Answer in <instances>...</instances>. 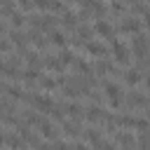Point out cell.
<instances>
[{"mask_svg": "<svg viewBox=\"0 0 150 150\" xmlns=\"http://www.w3.org/2000/svg\"><path fill=\"white\" fill-rule=\"evenodd\" d=\"M61 26H63L66 30H75V28L80 26V14H75V12H63Z\"/></svg>", "mask_w": 150, "mask_h": 150, "instance_id": "cell-8", "label": "cell"}, {"mask_svg": "<svg viewBox=\"0 0 150 150\" xmlns=\"http://www.w3.org/2000/svg\"><path fill=\"white\" fill-rule=\"evenodd\" d=\"M59 56H61V61H63L66 66H70V63H75V54H73L70 49H66V47L61 49V54H59Z\"/></svg>", "mask_w": 150, "mask_h": 150, "instance_id": "cell-25", "label": "cell"}, {"mask_svg": "<svg viewBox=\"0 0 150 150\" xmlns=\"http://www.w3.org/2000/svg\"><path fill=\"white\" fill-rule=\"evenodd\" d=\"M103 89H105V98H108V103H110L112 108H120V103H122L120 87H117L115 82H103Z\"/></svg>", "mask_w": 150, "mask_h": 150, "instance_id": "cell-4", "label": "cell"}, {"mask_svg": "<svg viewBox=\"0 0 150 150\" xmlns=\"http://www.w3.org/2000/svg\"><path fill=\"white\" fill-rule=\"evenodd\" d=\"M63 110H66L75 122H80V120L84 117V110H82V105H80L77 101H75V103H66V105H63Z\"/></svg>", "mask_w": 150, "mask_h": 150, "instance_id": "cell-12", "label": "cell"}, {"mask_svg": "<svg viewBox=\"0 0 150 150\" xmlns=\"http://www.w3.org/2000/svg\"><path fill=\"white\" fill-rule=\"evenodd\" d=\"M94 30H96L101 38H105L108 42H112V40H115V28H112V26H110V21H108V19H103V16H101V19H96Z\"/></svg>", "mask_w": 150, "mask_h": 150, "instance_id": "cell-3", "label": "cell"}, {"mask_svg": "<svg viewBox=\"0 0 150 150\" xmlns=\"http://www.w3.org/2000/svg\"><path fill=\"white\" fill-rule=\"evenodd\" d=\"M145 63H148V68H150V56H148V59H145Z\"/></svg>", "mask_w": 150, "mask_h": 150, "instance_id": "cell-35", "label": "cell"}, {"mask_svg": "<svg viewBox=\"0 0 150 150\" xmlns=\"http://www.w3.org/2000/svg\"><path fill=\"white\" fill-rule=\"evenodd\" d=\"M122 80H124L127 84H138V82H141V70H138V68H127V70L122 73Z\"/></svg>", "mask_w": 150, "mask_h": 150, "instance_id": "cell-14", "label": "cell"}, {"mask_svg": "<svg viewBox=\"0 0 150 150\" xmlns=\"http://www.w3.org/2000/svg\"><path fill=\"white\" fill-rule=\"evenodd\" d=\"M73 68H75L77 73H82V75H87V73H91V70H89V66H87V61H82V59H75V63H73Z\"/></svg>", "mask_w": 150, "mask_h": 150, "instance_id": "cell-26", "label": "cell"}, {"mask_svg": "<svg viewBox=\"0 0 150 150\" xmlns=\"http://www.w3.org/2000/svg\"><path fill=\"white\" fill-rule=\"evenodd\" d=\"M112 56H115V63L117 66H129V56H131V49L124 47L120 40H112Z\"/></svg>", "mask_w": 150, "mask_h": 150, "instance_id": "cell-2", "label": "cell"}, {"mask_svg": "<svg viewBox=\"0 0 150 150\" xmlns=\"http://www.w3.org/2000/svg\"><path fill=\"white\" fill-rule=\"evenodd\" d=\"M2 19H7V21H9V26H12V28H21V26H23V23H26V21H28V16H26V14H21V12H19V9H16V12H14V14H12V16H2Z\"/></svg>", "mask_w": 150, "mask_h": 150, "instance_id": "cell-16", "label": "cell"}, {"mask_svg": "<svg viewBox=\"0 0 150 150\" xmlns=\"http://www.w3.org/2000/svg\"><path fill=\"white\" fill-rule=\"evenodd\" d=\"M40 131H42V136H45V138H52V141H54V138H56V134H59V131L54 129V124H52V122H47V120H42V122H40Z\"/></svg>", "mask_w": 150, "mask_h": 150, "instance_id": "cell-20", "label": "cell"}, {"mask_svg": "<svg viewBox=\"0 0 150 150\" xmlns=\"http://www.w3.org/2000/svg\"><path fill=\"white\" fill-rule=\"evenodd\" d=\"M49 117H52V120H56V122H63V112H61V105H54V108L49 110Z\"/></svg>", "mask_w": 150, "mask_h": 150, "instance_id": "cell-28", "label": "cell"}, {"mask_svg": "<svg viewBox=\"0 0 150 150\" xmlns=\"http://www.w3.org/2000/svg\"><path fill=\"white\" fill-rule=\"evenodd\" d=\"M127 105H131V108H145V105H148V98H145V94H141V91H131V94L127 96Z\"/></svg>", "mask_w": 150, "mask_h": 150, "instance_id": "cell-9", "label": "cell"}, {"mask_svg": "<svg viewBox=\"0 0 150 150\" xmlns=\"http://www.w3.org/2000/svg\"><path fill=\"white\" fill-rule=\"evenodd\" d=\"M42 66H45L47 70H59V73H63V68H66V63H63L61 56H56V54H45Z\"/></svg>", "mask_w": 150, "mask_h": 150, "instance_id": "cell-6", "label": "cell"}, {"mask_svg": "<svg viewBox=\"0 0 150 150\" xmlns=\"http://www.w3.org/2000/svg\"><path fill=\"white\" fill-rule=\"evenodd\" d=\"M150 52V40L143 35V33H136V38L131 40V54L136 59H145Z\"/></svg>", "mask_w": 150, "mask_h": 150, "instance_id": "cell-1", "label": "cell"}, {"mask_svg": "<svg viewBox=\"0 0 150 150\" xmlns=\"http://www.w3.org/2000/svg\"><path fill=\"white\" fill-rule=\"evenodd\" d=\"M63 96H66V98H77V96H82V91H80L77 84H68V87L63 89Z\"/></svg>", "mask_w": 150, "mask_h": 150, "instance_id": "cell-24", "label": "cell"}, {"mask_svg": "<svg viewBox=\"0 0 150 150\" xmlns=\"http://www.w3.org/2000/svg\"><path fill=\"white\" fill-rule=\"evenodd\" d=\"M49 42H52L54 47H61V49H63V47L68 45V40H66V35H63L61 30H56V28H54V30L49 33Z\"/></svg>", "mask_w": 150, "mask_h": 150, "instance_id": "cell-18", "label": "cell"}, {"mask_svg": "<svg viewBox=\"0 0 150 150\" xmlns=\"http://www.w3.org/2000/svg\"><path fill=\"white\" fill-rule=\"evenodd\" d=\"M112 143H117V145H124V148H129V145H138V141L131 136V134H124V131H120L117 136H115V141Z\"/></svg>", "mask_w": 150, "mask_h": 150, "instance_id": "cell-17", "label": "cell"}, {"mask_svg": "<svg viewBox=\"0 0 150 150\" xmlns=\"http://www.w3.org/2000/svg\"><path fill=\"white\" fill-rule=\"evenodd\" d=\"M84 52H87V54H91V56H98V59L108 56V47H105V45H101V42H94V40L84 42Z\"/></svg>", "mask_w": 150, "mask_h": 150, "instance_id": "cell-7", "label": "cell"}, {"mask_svg": "<svg viewBox=\"0 0 150 150\" xmlns=\"http://www.w3.org/2000/svg\"><path fill=\"white\" fill-rule=\"evenodd\" d=\"M143 16H145V26H148V28H150V7H148V12H145V14H143Z\"/></svg>", "mask_w": 150, "mask_h": 150, "instance_id": "cell-32", "label": "cell"}, {"mask_svg": "<svg viewBox=\"0 0 150 150\" xmlns=\"http://www.w3.org/2000/svg\"><path fill=\"white\" fill-rule=\"evenodd\" d=\"M84 136H87V143H91V145H98V148H103V145H110V143H105V141L101 138V131H98L96 127L87 129V131H84Z\"/></svg>", "mask_w": 150, "mask_h": 150, "instance_id": "cell-10", "label": "cell"}, {"mask_svg": "<svg viewBox=\"0 0 150 150\" xmlns=\"http://www.w3.org/2000/svg\"><path fill=\"white\" fill-rule=\"evenodd\" d=\"M38 84H40V87H42L45 91H52V89H56V87H59V80H54V77H47V75H42Z\"/></svg>", "mask_w": 150, "mask_h": 150, "instance_id": "cell-22", "label": "cell"}, {"mask_svg": "<svg viewBox=\"0 0 150 150\" xmlns=\"http://www.w3.org/2000/svg\"><path fill=\"white\" fill-rule=\"evenodd\" d=\"M75 33H77V38H80L82 42H89V40L94 38V28H89V26H84V23H80V26L75 28Z\"/></svg>", "mask_w": 150, "mask_h": 150, "instance_id": "cell-19", "label": "cell"}, {"mask_svg": "<svg viewBox=\"0 0 150 150\" xmlns=\"http://www.w3.org/2000/svg\"><path fill=\"white\" fill-rule=\"evenodd\" d=\"M117 30H120V33H124V35H129V33H141V21H138V19H134V16H124Z\"/></svg>", "mask_w": 150, "mask_h": 150, "instance_id": "cell-5", "label": "cell"}, {"mask_svg": "<svg viewBox=\"0 0 150 150\" xmlns=\"http://www.w3.org/2000/svg\"><path fill=\"white\" fill-rule=\"evenodd\" d=\"M131 12H134V14H145V12H148V5L138 0V2H134V7H131Z\"/></svg>", "mask_w": 150, "mask_h": 150, "instance_id": "cell-29", "label": "cell"}, {"mask_svg": "<svg viewBox=\"0 0 150 150\" xmlns=\"http://www.w3.org/2000/svg\"><path fill=\"white\" fill-rule=\"evenodd\" d=\"M40 68H28V70H23L21 73V82H26V84H38L40 82Z\"/></svg>", "mask_w": 150, "mask_h": 150, "instance_id": "cell-11", "label": "cell"}, {"mask_svg": "<svg viewBox=\"0 0 150 150\" xmlns=\"http://www.w3.org/2000/svg\"><path fill=\"white\" fill-rule=\"evenodd\" d=\"M145 84H148V87H150V70H148V73H145Z\"/></svg>", "mask_w": 150, "mask_h": 150, "instance_id": "cell-33", "label": "cell"}, {"mask_svg": "<svg viewBox=\"0 0 150 150\" xmlns=\"http://www.w3.org/2000/svg\"><path fill=\"white\" fill-rule=\"evenodd\" d=\"M138 145H143V148H145V145H150V129H145V131L141 134V138H138Z\"/></svg>", "mask_w": 150, "mask_h": 150, "instance_id": "cell-30", "label": "cell"}, {"mask_svg": "<svg viewBox=\"0 0 150 150\" xmlns=\"http://www.w3.org/2000/svg\"><path fill=\"white\" fill-rule=\"evenodd\" d=\"M103 115H105V112H103L98 105H89V108H87V112H84L87 122H94V124H96V122H101V120H103Z\"/></svg>", "mask_w": 150, "mask_h": 150, "instance_id": "cell-15", "label": "cell"}, {"mask_svg": "<svg viewBox=\"0 0 150 150\" xmlns=\"http://www.w3.org/2000/svg\"><path fill=\"white\" fill-rule=\"evenodd\" d=\"M110 12L112 14H124L127 9H124V2H120V0H112V5H110Z\"/></svg>", "mask_w": 150, "mask_h": 150, "instance_id": "cell-27", "label": "cell"}, {"mask_svg": "<svg viewBox=\"0 0 150 150\" xmlns=\"http://www.w3.org/2000/svg\"><path fill=\"white\" fill-rule=\"evenodd\" d=\"M40 112V110H38ZM38 112H33V110H23L21 112V117H23V122L28 124V127H40V122L45 120L42 115H38Z\"/></svg>", "mask_w": 150, "mask_h": 150, "instance_id": "cell-13", "label": "cell"}, {"mask_svg": "<svg viewBox=\"0 0 150 150\" xmlns=\"http://www.w3.org/2000/svg\"><path fill=\"white\" fill-rule=\"evenodd\" d=\"M23 56H26L28 68H40V66H42V59H40V54H38V52H26Z\"/></svg>", "mask_w": 150, "mask_h": 150, "instance_id": "cell-21", "label": "cell"}, {"mask_svg": "<svg viewBox=\"0 0 150 150\" xmlns=\"http://www.w3.org/2000/svg\"><path fill=\"white\" fill-rule=\"evenodd\" d=\"M66 2H82V0H66Z\"/></svg>", "mask_w": 150, "mask_h": 150, "instance_id": "cell-36", "label": "cell"}, {"mask_svg": "<svg viewBox=\"0 0 150 150\" xmlns=\"http://www.w3.org/2000/svg\"><path fill=\"white\" fill-rule=\"evenodd\" d=\"M35 7L38 9H49V0H35Z\"/></svg>", "mask_w": 150, "mask_h": 150, "instance_id": "cell-31", "label": "cell"}, {"mask_svg": "<svg viewBox=\"0 0 150 150\" xmlns=\"http://www.w3.org/2000/svg\"><path fill=\"white\" fill-rule=\"evenodd\" d=\"M124 2H129V5H134V2H138V0H124Z\"/></svg>", "mask_w": 150, "mask_h": 150, "instance_id": "cell-34", "label": "cell"}, {"mask_svg": "<svg viewBox=\"0 0 150 150\" xmlns=\"http://www.w3.org/2000/svg\"><path fill=\"white\" fill-rule=\"evenodd\" d=\"M61 127H63V131H66L68 136H73V138H77V136L82 134V131H80V127H77V122L73 124V122H66V120H63V122H61Z\"/></svg>", "mask_w": 150, "mask_h": 150, "instance_id": "cell-23", "label": "cell"}]
</instances>
